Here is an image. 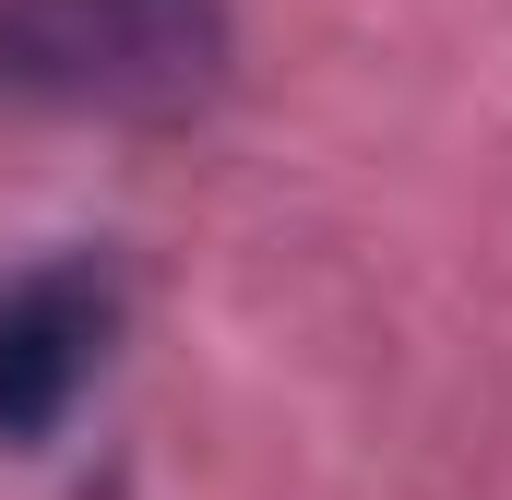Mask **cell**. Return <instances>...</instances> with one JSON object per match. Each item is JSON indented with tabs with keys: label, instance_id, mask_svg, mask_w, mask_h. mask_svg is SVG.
<instances>
[{
	"label": "cell",
	"instance_id": "6da1fadb",
	"mask_svg": "<svg viewBox=\"0 0 512 500\" xmlns=\"http://www.w3.org/2000/svg\"><path fill=\"white\" fill-rule=\"evenodd\" d=\"M239 12L227 0H0V96L179 120L227 84Z\"/></svg>",
	"mask_w": 512,
	"mask_h": 500
},
{
	"label": "cell",
	"instance_id": "7a4b0ae2",
	"mask_svg": "<svg viewBox=\"0 0 512 500\" xmlns=\"http://www.w3.org/2000/svg\"><path fill=\"white\" fill-rule=\"evenodd\" d=\"M120 310L131 286L108 250H48L24 274H0V453H48L72 429V405L108 381Z\"/></svg>",
	"mask_w": 512,
	"mask_h": 500
}]
</instances>
